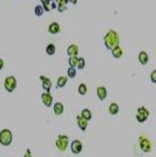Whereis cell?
Instances as JSON below:
<instances>
[{"instance_id": "obj_11", "label": "cell", "mask_w": 156, "mask_h": 157, "mask_svg": "<svg viewBox=\"0 0 156 157\" xmlns=\"http://www.w3.org/2000/svg\"><path fill=\"white\" fill-rule=\"evenodd\" d=\"M67 54L69 56H76L77 54H79V47H77L76 45H70L68 46L67 48Z\"/></svg>"}, {"instance_id": "obj_2", "label": "cell", "mask_w": 156, "mask_h": 157, "mask_svg": "<svg viewBox=\"0 0 156 157\" xmlns=\"http://www.w3.org/2000/svg\"><path fill=\"white\" fill-rule=\"evenodd\" d=\"M13 139V135L12 131L8 129H4L0 131V143H1L4 146H8L12 143Z\"/></svg>"}, {"instance_id": "obj_22", "label": "cell", "mask_w": 156, "mask_h": 157, "mask_svg": "<svg viewBox=\"0 0 156 157\" xmlns=\"http://www.w3.org/2000/svg\"><path fill=\"white\" fill-rule=\"evenodd\" d=\"M77 92H79L80 95H86L87 94V86L85 83H81L77 87Z\"/></svg>"}, {"instance_id": "obj_19", "label": "cell", "mask_w": 156, "mask_h": 157, "mask_svg": "<svg viewBox=\"0 0 156 157\" xmlns=\"http://www.w3.org/2000/svg\"><path fill=\"white\" fill-rule=\"evenodd\" d=\"M81 116H82L85 120L89 121V120H92V111H91L89 109H84L82 113H81Z\"/></svg>"}, {"instance_id": "obj_32", "label": "cell", "mask_w": 156, "mask_h": 157, "mask_svg": "<svg viewBox=\"0 0 156 157\" xmlns=\"http://www.w3.org/2000/svg\"><path fill=\"white\" fill-rule=\"evenodd\" d=\"M56 1H58V3H61V1H62V0H56Z\"/></svg>"}, {"instance_id": "obj_26", "label": "cell", "mask_w": 156, "mask_h": 157, "mask_svg": "<svg viewBox=\"0 0 156 157\" xmlns=\"http://www.w3.org/2000/svg\"><path fill=\"white\" fill-rule=\"evenodd\" d=\"M56 7H58V11H59L60 13H62V12H65V11L67 10V7H66V5H63V4H61V3H59Z\"/></svg>"}, {"instance_id": "obj_1", "label": "cell", "mask_w": 156, "mask_h": 157, "mask_svg": "<svg viewBox=\"0 0 156 157\" xmlns=\"http://www.w3.org/2000/svg\"><path fill=\"white\" fill-rule=\"evenodd\" d=\"M120 42V38L119 34L115 31H109L106 35H105V45L108 49L114 48L115 46H117Z\"/></svg>"}, {"instance_id": "obj_8", "label": "cell", "mask_w": 156, "mask_h": 157, "mask_svg": "<svg viewBox=\"0 0 156 157\" xmlns=\"http://www.w3.org/2000/svg\"><path fill=\"white\" fill-rule=\"evenodd\" d=\"M40 80H41V82H42V88L46 90V92H51V89H52V81L49 80L48 77H46V76H40Z\"/></svg>"}, {"instance_id": "obj_12", "label": "cell", "mask_w": 156, "mask_h": 157, "mask_svg": "<svg viewBox=\"0 0 156 157\" xmlns=\"http://www.w3.org/2000/svg\"><path fill=\"white\" fill-rule=\"evenodd\" d=\"M60 31H61V28H60V25H59L58 22H52V24L48 26V32H49L51 34H58Z\"/></svg>"}, {"instance_id": "obj_27", "label": "cell", "mask_w": 156, "mask_h": 157, "mask_svg": "<svg viewBox=\"0 0 156 157\" xmlns=\"http://www.w3.org/2000/svg\"><path fill=\"white\" fill-rule=\"evenodd\" d=\"M150 78H151V82L156 83V70H152L150 74Z\"/></svg>"}, {"instance_id": "obj_3", "label": "cell", "mask_w": 156, "mask_h": 157, "mask_svg": "<svg viewBox=\"0 0 156 157\" xmlns=\"http://www.w3.org/2000/svg\"><path fill=\"white\" fill-rule=\"evenodd\" d=\"M68 141H69L68 136H66V135H59L58 138H56V141H55V145H56V148L60 151H65L67 149V146H68Z\"/></svg>"}, {"instance_id": "obj_17", "label": "cell", "mask_w": 156, "mask_h": 157, "mask_svg": "<svg viewBox=\"0 0 156 157\" xmlns=\"http://www.w3.org/2000/svg\"><path fill=\"white\" fill-rule=\"evenodd\" d=\"M67 81H68V77L67 76H60L56 81V87L58 88H63L66 85H67Z\"/></svg>"}, {"instance_id": "obj_6", "label": "cell", "mask_w": 156, "mask_h": 157, "mask_svg": "<svg viewBox=\"0 0 156 157\" xmlns=\"http://www.w3.org/2000/svg\"><path fill=\"white\" fill-rule=\"evenodd\" d=\"M148 117H149V111L147 110V108L140 107L138 110H137V114H136V120H137V122L143 123L144 121H147Z\"/></svg>"}, {"instance_id": "obj_10", "label": "cell", "mask_w": 156, "mask_h": 157, "mask_svg": "<svg viewBox=\"0 0 156 157\" xmlns=\"http://www.w3.org/2000/svg\"><path fill=\"white\" fill-rule=\"evenodd\" d=\"M76 121H77V125H79V128L82 130V131H85L86 129H87V125H88V121L87 120H85L81 115H79V116H76Z\"/></svg>"}, {"instance_id": "obj_5", "label": "cell", "mask_w": 156, "mask_h": 157, "mask_svg": "<svg viewBox=\"0 0 156 157\" xmlns=\"http://www.w3.org/2000/svg\"><path fill=\"white\" fill-rule=\"evenodd\" d=\"M138 145H140L141 150H142L143 152H145V153L151 151V143H150V141H149L147 137H144V136H141V137H140V139H138Z\"/></svg>"}, {"instance_id": "obj_24", "label": "cell", "mask_w": 156, "mask_h": 157, "mask_svg": "<svg viewBox=\"0 0 156 157\" xmlns=\"http://www.w3.org/2000/svg\"><path fill=\"white\" fill-rule=\"evenodd\" d=\"M76 62H77V56H69L68 59L69 67H76Z\"/></svg>"}, {"instance_id": "obj_20", "label": "cell", "mask_w": 156, "mask_h": 157, "mask_svg": "<svg viewBox=\"0 0 156 157\" xmlns=\"http://www.w3.org/2000/svg\"><path fill=\"white\" fill-rule=\"evenodd\" d=\"M46 53H47L48 55H54V54H55V45H53V43L47 45V47H46Z\"/></svg>"}, {"instance_id": "obj_31", "label": "cell", "mask_w": 156, "mask_h": 157, "mask_svg": "<svg viewBox=\"0 0 156 157\" xmlns=\"http://www.w3.org/2000/svg\"><path fill=\"white\" fill-rule=\"evenodd\" d=\"M69 1H70V3L73 4V5H75V4L77 3V0H69Z\"/></svg>"}, {"instance_id": "obj_7", "label": "cell", "mask_w": 156, "mask_h": 157, "mask_svg": "<svg viewBox=\"0 0 156 157\" xmlns=\"http://www.w3.org/2000/svg\"><path fill=\"white\" fill-rule=\"evenodd\" d=\"M70 149L73 153H80L82 151V143L79 139H74L70 144Z\"/></svg>"}, {"instance_id": "obj_28", "label": "cell", "mask_w": 156, "mask_h": 157, "mask_svg": "<svg viewBox=\"0 0 156 157\" xmlns=\"http://www.w3.org/2000/svg\"><path fill=\"white\" fill-rule=\"evenodd\" d=\"M56 6H58V5H56V3L54 1V0H52V1L49 3V8H51V10H54V8H56Z\"/></svg>"}, {"instance_id": "obj_23", "label": "cell", "mask_w": 156, "mask_h": 157, "mask_svg": "<svg viewBox=\"0 0 156 157\" xmlns=\"http://www.w3.org/2000/svg\"><path fill=\"white\" fill-rule=\"evenodd\" d=\"M75 76H76V69H75V67H69L68 70H67V77L73 78Z\"/></svg>"}, {"instance_id": "obj_18", "label": "cell", "mask_w": 156, "mask_h": 157, "mask_svg": "<svg viewBox=\"0 0 156 157\" xmlns=\"http://www.w3.org/2000/svg\"><path fill=\"white\" fill-rule=\"evenodd\" d=\"M119 110H120V108H119V104L117 103H112L109 106V113L112 115H116L119 113Z\"/></svg>"}, {"instance_id": "obj_15", "label": "cell", "mask_w": 156, "mask_h": 157, "mask_svg": "<svg viewBox=\"0 0 156 157\" xmlns=\"http://www.w3.org/2000/svg\"><path fill=\"white\" fill-rule=\"evenodd\" d=\"M53 109H54L55 115H62V113H63V110H65L63 104H62L61 102H56V103H54Z\"/></svg>"}, {"instance_id": "obj_4", "label": "cell", "mask_w": 156, "mask_h": 157, "mask_svg": "<svg viewBox=\"0 0 156 157\" xmlns=\"http://www.w3.org/2000/svg\"><path fill=\"white\" fill-rule=\"evenodd\" d=\"M5 89L8 92V93H12L14 92V89L17 88V78L14 76H7L5 78Z\"/></svg>"}, {"instance_id": "obj_16", "label": "cell", "mask_w": 156, "mask_h": 157, "mask_svg": "<svg viewBox=\"0 0 156 157\" xmlns=\"http://www.w3.org/2000/svg\"><path fill=\"white\" fill-rule=\"evenodd\" d=\"M138 61L141 64H147L149 61V56L147 54V52H140L138 54Z\"/></svg>"}, {"instance_id": "obj_9", "label": "cell", "mask_w": 156, "mask_h": 157, "mask_svg": "<svg viewBox=\"0 0 156 157\" xmlns=\"http://www.w3.org/2000/svg\"><path fill=\"white\" fill-rule=\"evenodd\" d=\"M41 100H42V102H44V104L46 107H51L52 103H53V97L48 92H46V93H44L41 95Z\"/></svg>"}, {"instance_id": "obj_21", "label": "cell", "mask_w": 156, "mask_h": 157, "mask_svg": "<svg viewBox=\"0 0 156 157\" xmlns=\"http://www.w3.org/2000/svg\"><path fill=\"white\" fill-rule=\"evenodd\" d=\"M86 66V61L84 57H77V62H76V67L77 69H84Z\"/></svg>"}, {"instance_id": "obj_13", "label": "cell", "mask_w": 156, "mask_h": 157, "mask_svg": "<svg viewBox=\"0 0 156 157\" xmlns=\"http://www.w3.org/2000/svg\"><path fill=\"white\" fill-rule=\"evenodd\" d=\"M112 54H113V56H114L115 59H120V57L122 56V54H123V50H122V48L117 45V46H115L114 48H112Z\"/></svg>"}, {"instance_id": "obj_14", "label": "cell", "mask_w": 156, "mask_h": 157, "mask_svg": "<svg viewBox=\"0 0 156 157\" xmlns=\"http://www.w3.org/2000/svg\"><path fill=\"white\" fill-rule=\"evenodd\" d=\"M96 94H98V97H99L101 101H103V100L107 97V89H106L105 87H99V88L96 89Z\"/></svg>"}, {"instance_id": "obj_25", "label": "cell", "mask_w": 156, "mask_h": 157, "mask_svg": "<svg viewBox=\"0 0 156 157\" xmlns=\"http://www.w3.org/2000/svg\"><path fill=\"white\" fill-rule=\"evenodd\" d=\"M34 12H35V14H37L38 17H41V15L44 14V7L39 5V6H37V7H35V10H34Z\"/></svg>"}, {"instance_id": "obj_30", "label": "cell", "mask_w": 156, "mask_h": 157, "mask_svg": "<svg viewBox=\"0 0 156 157\" xmlns=\"http://www.w3.org/2000/svg\"><path fill=\"white\" fill-rule=\"evenodd\" d=\"M3 68H4V60L0 59V70H1Z\"/></svg>"}, {"instance_id": "obj_29", "label": "cell", "mask_w": 156, "mask_h": 157, "mask_svg": "<svg viewBox=\"0 0 156 157\" xmlns=\"http://www.w3.org/2000/svg\"><path fill=\"white\" fill-rule=\"evenodd\" d=\"M24 157H32V153H31V150L30 149L26 150V153L24 155Z\"/></svg>"}]
</instances>
